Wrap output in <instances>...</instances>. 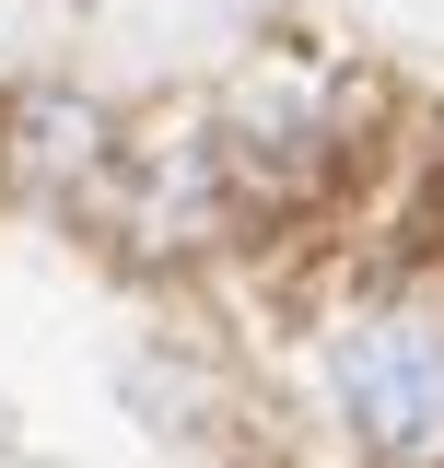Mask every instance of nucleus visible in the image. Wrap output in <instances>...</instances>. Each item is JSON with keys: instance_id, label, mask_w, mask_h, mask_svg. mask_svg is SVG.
Listing matches in <instances>:
<instances>
[{"instance_id": "f257e3e1", "label": "nucleus", "mask_w": 444, "mask_h": 468, "mask_svg": "<svg viewBox=\"0 0 444 468\" xmlns=\"http://www.w3.org/2000/svg\"><path fill=\"white\" fill-rule=\"evenodd\" d=\"M339 399H351L363 433H386V445L433 433L444 421V340L433 328H363L351 363H339Z\"/></svg>"}]
</instances>
